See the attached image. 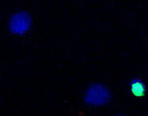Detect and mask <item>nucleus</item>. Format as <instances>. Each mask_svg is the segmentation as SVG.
Returning <instances> with one entry per match:
<instances>
[{
	"label": "nucleus",
	"mask_w": 148,
	"mask_h": 116,
	"mask_svg": "<svg viewBox=\"0 0 148 116\" xmlns=\"http://www.w3.org/2000/svg\"><path fill=\"white\" fill-rule=\"evenodd\" d=\"M110 91L102 84L95 83L89 87L85 92L84 101L86 103L93 106H101L110 101Z\"/></svg>",
	"instance_id": "nucleus-1"
},
{
	"label": "nucleus",
	"mask_w": 148,
	"mask_h": 116,
	"mask_svg": "<svg viewBox=\"0 0 148 116\" xmlns=\"http://www.w3.org/2000/svg\"><path fill=\"white\" fill-rule=\"evenodd\" d=\"M31 26V17L28 13L22 11L15 14L9 23L10 30L16 35H24L29 30Z\"/></svg>",
	"instance_id": "nucleus-2"
},
{
	"label": "nucleus",
	"mask_w": 148,
	"mask_h": 116,
	"mask_svg": "<svg viewBox=\"0 0 148 116\" xmlns=\"http://www.w3.org/2000/svg\"><path fill=\"white\" fill-rule=\"evenodd\" d=\"M131 90L136 97H143L145 93V85L139 79H134L131 82Z\"/></svg>",
	"instance_id": "nucleus-3"
}]
</instances>
